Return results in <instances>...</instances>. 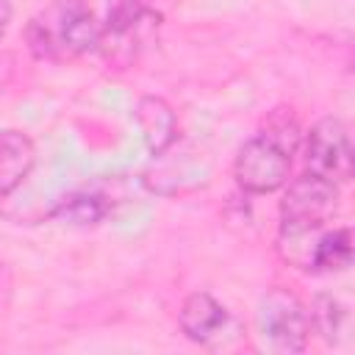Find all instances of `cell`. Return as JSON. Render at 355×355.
Wrapping results in <instances>:
<instances>
[{"label": "cell", "mask_w": 355, "mask_h": 355, "mask_svg": "<svg viewBox=\"0 0 355 355\" xmlns=\"http://www.w3.org/2000/svg\"><path fill=\"white\" fill-rule=\"evenodd\" d=\"M103 25L94 19L86 0H53L25 28V42L39 61H75L97 53Z\"/></svg>", "instance_id": "6da1fadb"}, {"label": "cell", "mask_w": 355, "mask_h": 355, "mask_svg": "<svg viewBox=\"0 0 355 355\" xmlns=\"http://www.w3.org/2000/svg\"><path fill=\"white\" fill-rule=\"evenodd\" d=\"M305 161L308 172H316L333 183H347L352 178V141L338 116H322L308 130Z\"/></svg>", "instance_id": "8992f818"}, {"label": "cell", "mask_w": 355, "mask_h": 355, "mask_svg": "<svg viewBox=\"0 0 355 355\" xmlns=\"http://www.w3.org/2000/svg\"><path fill=\"white\" fill-rule=\"evenodd\" d=\"M338 208V183L305 172L297 180L286 183L280 200V225L291 227H324Z\"/></svg>", "instance_id": "5b68a950"}, {"label": "cell", "mask_w": 355, "mask_h": 355, "mask_svg": "<svg viewBox=\"0 0 355 355\" xmlns=\"http://www.w3.org/2000/svg\"><path fill=\"white\" fill-rule=\"evenodd\" d=\"M291 150L283 147L269 133H258L247 139L236 155L233 172L236 183L250 194H269L288 183L291 175Z\"/></svg>", "instance_id": "277c9868"}, {"label": "cell", "mask_w": 355, "mask_h": 355, "mask_svg": "<svg viewBox=\"0 0 355 355\" xmlns=\"http://www.w3.org/2000/svg\"><path fill=\"white\" fill-rule=\"evenodd\" d=\"M311 327H316L322 333L324 341H338L341 333L347 330V308L333 297V294H319L313 300V308L308 313Z\"/></svg>", "instance_id": "4fadbf2b"}, {"label": "cell", "mask_w": 355, "mask_h": 355, "mask_svg": "<svg viewBox=\"0 0 355 355\" xmlns=\"http://www.w3.org/2000/svg\"><path fill=\"white\" fill-rule=\"evenodd\" d=\"M114 208V200L108 191L103 189H80L67 194L64 200H58V205L50 211L53 219L64 222V225H97L103 222Z\"/></svg>", "instance_id": "8fae6325"}, {"label": "cell", "mask_w": 355, "mask_h": 355, "mask_svg": "<svg viewBox=\"0 0 355 355\" xmlns=\"http://www.w3.org/2000/svg\"><path fill=\"white\" fill-rule=\"evenodd\" d=\"M258 333L272 352H302L311 333L305 305L288 288H269L258 305Z\"/></svg>", "instance_id": "3957f363"}, {"label": "cell", "mask_w": 355, "mask_h": 355, "mask_svg": "<svg viewBox=\"0 0 355 355\" xmlns=\"http://www.w3.org/2000/svg\"><path fill=\"white\" fill-rule=\"evenodd\" d=\"M8 22H11V3L8 0H0V36L6 33Z\"/></svg>", "instance_id": "5bb4252c"}, {"label": "cell", "mask_w": 355, "mask_h": 355, "mask_svg": "<svg viewBox=\"0 0 355 355\" xmlns=\"http://www.w3.org/2000/svg\"><path fill=\"white\" fill-rule=\"evenodd\" d=\"M133 122H136V128L141 133V141L150 150V155L164 153L180 136L178 133V116H175L172 105L164 97H155V94H147L136 103Z\"/></svg>", "instance_id": "9c48e42d"}, {"label": "cell", "mask_w": 355, "mask_h": 355, "mask_svg": "<svg viewBox=\"0 0 355 355\" xmlns=\"http://www.w3.org/2000/svg\"><path fill=\"white\" fill-rule=\"evenodd\" d=\"M178 322L186 338H191L200 347H219L239 333V322L208 291L189 294L178 311Z\"/></svg>", "instance_id": "ba28073f"}, {"label": "cell", "mask_w": 355, "mask_h": 355, "mask_svg": "<svg viewBox=\"0 0 355 355\" xmlns=\"http://www.w3.org/2000/svg\"><path fill=\"white\" fill-rule=\"evenodd\" d=\"M158 28L161 11H155L144 0H111L97 53H103V58L116 69H125L136 61V55L158 33Z\"/></svg>", "instance_id": "7a4b0ae2"}, {"label": "cell", "mask_w": 355, "mask_h": 355, "mask_svg": "<svg viewBox=\"0 0 355 355\" xmlns=\"http://www.w3.org/2000/svg\"><path fill=\"white\" fill-rule=\"evenodd\" d=\"M36 144L22 130H0V200L8 197L33 169Z\"/></svg>", "instance_id": "30bf717a"}, {"label": "cell", "mask_w": 355, "mask_h": 355, "mask_svg": "<svg viewBox=\"0 0 355 355\" xmlns=\"http://www.w3.org/2000/svg\"><path fill=\"white\" fill-rule=\"evenodd\" d=\"M352 263V230L336 227L316 236L308 272H341Z\"/></svg>", "instance_id": "7c38bea8"}, {"label": "cell", "mask_w": 355, "mask_h": 355, "mask_svg": "<svg viewBox=\"0 0 355 355\" xmlns=\"http://www.w3.org/2000/svg\"><path fill=\"white\" fill-rule=\"evenodd\" d=\"M211 166L200 153L180 147L178 141L169 144L164 153L153 155V166L144 172L141 183L155 194H183L208 183Z\"/></svg>", "instance_id": "52a82bcc"}]
</instances>
